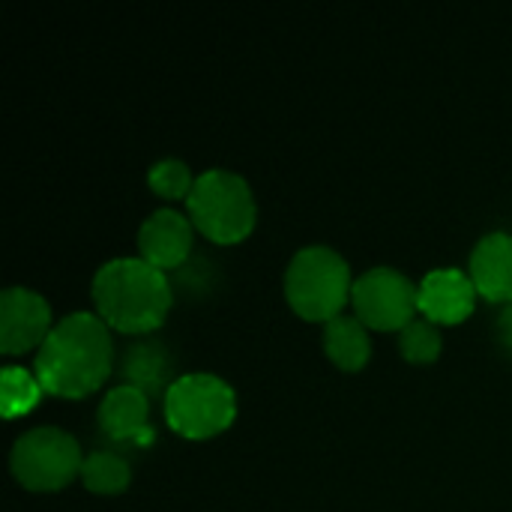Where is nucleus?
<instances>
[{
    "instance_id": "1",
    "label": "nucleus",
    "mask_w": 512,
    "mask_h": 512,
    "mask_svg": "<svg viewBox=\"0 0 512 512\" xmlns=\"http://www.w3.org/2000/svg\"><path fill=\"white\" fill-rule=\"evenodd\" d=\"M114 369L111 327L96 312L60 318L36 348L33 372L54 396L78 399L105 384Z\"/></svg>"
},
{
    "instance_id": "2",
    "label": "nucleus",
    "mask_w": 512,
    "mask_h": 512,
    "mask_svg": "<svg viewBox=\"0 0 512 512\" xmlns=\"http://www.w3.org/2000/svg\"><path fill=\"white\" fill-rule=\"evenodd\" d=\"M96 315L120 333H153L174 300V285L165 270L147 264L141 255H120L105 261L93 276Z\"/></svg>"
},
{
    "instance_id": "3",
    "label": "nucleus",
    "mask_w": 512,
    "mask_h": 512,
    "mask_svg": "<svg viewBox=\"0 0 512 512\" xmlns=\"http://www.w3.org/2000/svg\"><path fill=\"white\" fill-rule=\"evenodd\" d=\"M189 219L213 243H240L252 234L258 204L246 177L231 168H207L195 177L186 198Z\"/></svg>"
},
{
    "instance_id": "4",
    "label": "nucleus",
    "mask_w": 512,
    "mask_h": 512,
    "mask_svg": "<svg viewBox=\"0 0 512 512\" xmlns=\"http://www.w3.org/2000/svg\"><path fill=\"white\" fill-rule=\"evenodd\" d=\"M351 267L342 252L330 246H303L285 267V297L288 306L306 321H330L342 315L351 300Z\"/></svg>"
},
{
    "instance_id": "5",
    "label": "nucleus",
    "mask_w": 512,
    "mask_h": 512,
    "mask_svg": "<svg viewBox=\"0 0 512 512\" xmlns=\"http://www.w3.org/2000/svg\"><path fill=\"white\" fill-rule=\"evenodd\" d=\"M168 426L183 438H213L234 423L237 393L213 372H186L162 396Z\"/></svg>"
},
{
    "instance_id": "6",
    "label": "nucleus",
    "mask_w": 512,
    "mask_h": 512,
    "mask_svg": "<svg viewBox=\"0 0 512 512\" xmlns=\"http://www.w3.org/2000/svg\"><path fill=\"white\" fill-rule=\"evenodd\" d=\"M84 453L60 426H36L15 438L9 468L15 480L36 492H54L81 477Z\"/></svg>"
},
{
    "instance_id": "7",
    "label": "nucleus",
    "mask_w": 512,
    "mask_h": 512,
    "mask_svg": "<svg viewBox=\"0 0 512 512\" xmlns=\"http://www.w3.org/2000/svg\"><path fill=\"white\" fill-rule=\"evenodd\" d=\"M354 315L372 330H402L414 321L417 285L396 267L378 264L354 279Z\"/></svg>"
},
{
    "instance_id": "8",
    "label": "nucleus",
    "mask_w": 512,
    "mask_h": 512,
    "mask_svg": "<svg viewBox=\"0 0 512 512\" xmlns=\"http://www.w3.org/2000/svg\"><path fill=\"white\" fill-rule=\"evenodd\" d=\"M51 303L24 285H9L0 294V351L24 354L39 348L51 333Z\"/></svg>"
},
{
    "instance_id": "9",
    "label": "nucleus",
    "mask_w": 512,
    "mask_h": 512,
    "mask_svg": "<svg viewBox=\"0 0 512 512\" xmlns=\"http://www.w3.org/2000/svg\"><path fill=\"white\" fill-rule=\"evenodd\" d=\"M192 240H195L192 219L174 207H159L138 228V255L147 264L168 273L192 258Z\"/></svg>"
},
{
    "instance_id": "10",
    "label": "nucleus",
    "mask_w": 512,
    "mask_h": 512,
    "mask_svg": "<svg viewBox=\"0 0 512 512\" xmlns=\"http://www.w3.org/2000/svg\"><path fill=\"white\" fill-rule=\"evenodd\" d=\"M474 279L459 267H435L417 285V306L432 324H459L474 312Z\"/></svg>"
},
{
    "instance_id": "11",
    "label": "nucleus",
    "mask_w": 512,
    "mask_h": 512,
    "mask_svg": "<svg viewBox=\"0 0 512 512\" xmlns=\"http://www.w3.org/2000/svg\"><path fill=\"white\" fill-rule=\"evenodd\" d=\"M99 429L111 441H126V444H144L153 438L150 426V396L141 393L132 384H117L111 387L96 411Z\"/></svg>"
},
{
    "instance_id": "12",
    "label": "nucleus",
    "mask_w": 512,
    "mask_h": 512,
    "mask_svg": "<svg viewBox=\"0 0 512 512\" xmlns=\"http://www.w3.org/2000/svg\"><path fill=\"white\" fill-rule=\"evenodd\" d=\"M468 276L474 279L477 294L492 303L512 300V234L492 231L477 240L468 261Z\"/></svg>"
},
{
    "instance_id": "13",
    "label": "nucleus",
    "mask_w": 512,
    "mask_h": 512,
    "mask_svg": "<svg viewBox=\"0 0 512 512\" xmlns=\"http://www.w3.org/2000/svg\"><path fill=\"white\" fill-rule=\"evenodd\" d=\"M123 378L126 384L138 387L141 393L147 396H165L168 387L180 378L174 372V357L171 351L153 339V336H141L138 342H132L126 351H123Z\"/></svg>"
},
{
    "instance_id": "14",
    "label": "nucleus",
    "mask_w": 512,
    "mask_h": 512,
    "mask_svg": "<svg viewBox=\"0 0 512 512\" xmlns=\"http://www.w3.org/2000/svg\"><path fill=\"white\" fill-rule=\"evenodd\" d=\"M324 351L327 357L348 372H357L372 357L369 327L357 315H336L324 324Z\"/></svg>"
},
{
    "instance_id": "15",
    "label": "nucleus",
    "mask_w": 512,
    "mask_h": 512,
    "mask_svg": "<svg viewBox=\"0 0 512 512\" xmlns=\"http://www.w3.org/2000/svg\"><path fill=\"white\" fill-rule=\"evenodd\" d=\"M42 381L36 378V372L18 366V363H6L3 372H0V408H3V417L12 420L18 414H27L39 396H42Z\"/></svg>"
},
{
    "instance_id": "16",
    "label": "nucleus",
    "mask_w": 512,
    "mask_h": 512,
    "mask_svg": "<svg viewBox=\"0 0 512 512\" xmlns=\"http://www.w3.org/2000/svg\"><path fill=\"white\" fill-rule=\"evenodd\" d=\"M81 480L90 492H102V495H114L123 492L132 480V468L120 453L111 450H93L84 456L81 465Z\"/></svg>"
},
{
    "instance_id": "17",
    "label": "nucleus",
    "mask_w": 512,
    "mask_h": 512,
    "mask_svg": "<svg viewBox=\"0 0 512 512\" xmlns=\"http://www.w3.org/2000/svg\"><path fill=\"white\" fill-rule=\"evenodd\" d=\"M441 348L444 336L438 324H432L429 318H414L408 327L399 330V351L408 363H432L438 360Z\"/></svg>"
},
{
    "instance_id": "18",
    "label": "nucleus",
    "mask_w": 512,
    "mask_h": 512,
    "mask_svg": "<svg viewBox=\"0 0 512 512\" xmlns=\"http://www.w3.org/2000/svg\"><path fill=\"white\" fill-rule=\"evenodd\" d=\"M147 183L150 189L159 195V198H189L192 186H195V177L189 171V165L177 156H162L150 165L147 171Z\"/></svg>"
},
{
    "instance_id": "19",
    "label": "nucleus",
    "mask_w": 512,
    "mask_h": 512,
    "mask_svg": "<svg viewBox=\"0 0 512 512\" xmlns=\"http://www.w3.org/2000/svg\"><path fill=\"white\" fill-rule=\"evenodd\" d=\"M174 288H180L183 294H201V291H207L210 288V276H213V270H210V261L207 258H201V255H195L192 252V258L183 264V267H177L174 270Z\"/></svg>"
},
{
    "instance_id": "20",
    "label": "nucleus",
    "mask_w": 512,
    "mask_h": 512,
    "mask_svg": "<svg viewBox=\"0 0 512 512\" xmlns=\"http://www.w3.org/2000/svg\"><path fill=\"white\" fill-rule=\"evenodd\" d=\"M498 336H501V342L512 348V300L510 303H504V309H501V315H498Z\"/></svg>"
}]
</instances>
